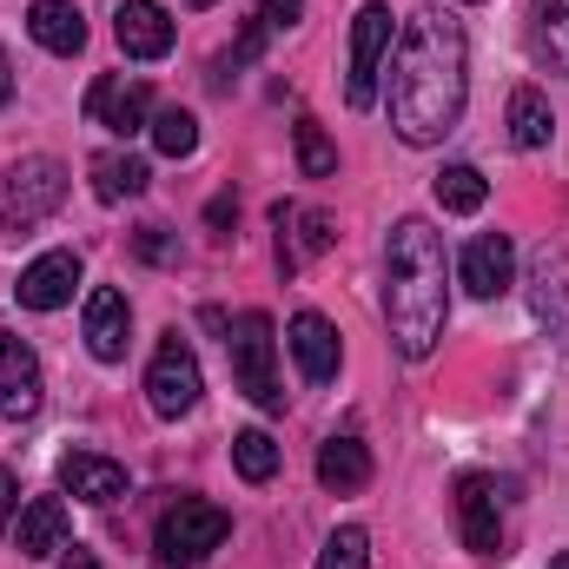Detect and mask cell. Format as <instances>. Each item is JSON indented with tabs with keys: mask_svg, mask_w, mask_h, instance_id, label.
<instances>
[{
	"mask_svg": "<svg viewBox=\"0 0 569 569\" xmlns=\"http://www.w3.org/2000/svg\"><path fill=\"white\" fill-rule=\"evenodd\" d=\"M87 120L107 127V133H120V140H133L140 127H152V93H146V80H127V73L93 80V93H87Z\"/></svg>",
	"mask_w": 569,
	"mask_h": 569,
	"instance_id": "obj_9",
	"label": "cell"
},
{
	"mask_svg": "<svg viewBox=\"0 0 569 569\" xmlns=\"http://www.w3.org/2000/svg\"><path fill=\"white\" fill-rule=\"evenodd\" d=\"M199 391H206V378H199L192 345H186L179 331H166L159 351H152V365H146V405H152L159 418H186V411L199 405Z\"/></svg>",
	"mask_w": 569,
	"mask_h": 569,
	"instance_id": "obj_7",
	"label": "cell"
},
{
	"mask_svg": "<svg viewBox=\"0 0 569 569\" xmlns=\"http://www.w3.org/2000/svg\"><path fill=\"white\" fill-rule=\"evenodd\" d=\"M7 100H13V60L0 53V107H7Z\"/></svg>",
	"mask_w": 569,
	"mask_h": 569,
	"instance_id": "obj_35",
	"label": "cell"
},
{
	"mask_svg": "<svg viewBox=\"0 0 569 569\" xmlns=\"http://www.w3.org/2000/svg\"><path fill=\"white\" fill-rule=\"evenodd\" d=\"M60 199H67V166H60V159L33 152V159L7 166V172H0V232H20V226L47 219Z\"/></svg>",
	"mask_w": 569,
	"mask_h": 569,
	"instance_id": "obj_5",
	"label": "cell"
},
{
	"mask_svg": "<svg viewBox=\"0 0 569 569\" xmlns=\"http://www.w3.org/2000/svg\"><path fill=\"white\" fill-rule=\"evenodd\" d=\"M385 53H391V7H385V0H365L358 20H351V73H345V100H351V113H371V107H378Z\"/></svg>",
	"mask_w": 569,
	"mask_h": 569,
	"instance_id": "obj_6",
	"label": "cell"
},
{
	"mask_svg": "<svg viewBox=\"0 0 569 569\" xmlns=\"http://www.w3.org/2000/svg\"><path fill=\"white\" fill-rule=\"evenodd\" d=\"M232 463H239L246 483H272V477H279V443H272L266 430H239V437H232Z\"/></svg>",
	"mask_w": 569,
	"mask_h": 569,
	"instance_id": "obj_26",
	"label": "cell"
},
{
	"mask_svg": "<svg viewBox=\"0 0 569 569\" xmlns=\"http://www.w3.org/2000/svg\"><path fill=\"white\" fill-rule=\"evenodd\" d=\"M463 7H483V0H463Z\"/></svg>",
	"mask_w": 569,
	"mask_h": 569,
	"instance_id": "obj_38",
	"label": "cell"
},
{
	"mask_svg": "<svg viewBox=\"0 0 569 569\" xmlns=\"http://www.w3.org/2000/svg\"><path fill=\"white\" fill-rule=\"evenodd\" d=\"M60 490H73L80 503H120L127 497V463H113L100 450H67L60 457Z\"/></svg>",
	"mask_w": 569,
	"mask_h": 569,
	"instance_id": "obj_13",
	"label": "cell"
},
{
	"mask_svg": "<svg viewBox=\"0 0 569 569\" xmlns=\"http://www.w3.org/2000/svg\"><path fill=\"white\" fill-rule=\"evenodd\" d=\"M113 33H120L127 60H166L172 53V13L159 0H127L120 20H113Z\"/></svg>",
	"mask_w": 569,
	"mask_h": 569,
	"instance_id": "obj_15",
	"label": "cell"
},
{
	"mask_svg": "<svg viewBox=\"0 0 569 569\" xmlns=\"http://www.w3.org/2000/svg\"><path fill=\"white\" fill-rule=\"evenodd\" d=\"M146 186H152V166H146L140 152H100V159H93V192H100L107 206L140 199Z\"/></svg>",
	"mask_w": 569,
	"mask_h": 569,
	"instance_id": "obj_23",
	"label": "cell"
},
{
	"mask_svg": "<svg viewBox=\"0 0 569 569\" xmlns=\"http://www.w3.org/2000/svg\"><path fill=\"white\" fill-rule=\"evenodd\" d=\"M284 345H291V358H298V371L311 378V385H331L338 378V325L325 318V311H298L291 318V331H284Z\"/></svg>",
	"mask_w": 569,
	"mask_h": 569,
	"instance_id": "obj_12",
	"label": "cell"
},
{
	"mask_svg": "<svg viewBox=\"0 0 569 569\" xmlns=\"http://www.w3.org/2000/svg\"><path fill=\"white\" fill-rule=\"evenodd\" d=\"M463 93H470V40L463 20H450L443 7H425L405 20L398 53H391V93L385 113L405 146H437L457 133L463 120Z\"/></svg>",
	"mask_w": 569,
	"mask_h": 569,
	"instance_id": "obj_1",
	"label": "cell"
},
{
	"mask_svg": "<svg viewBox=\"0 0 569 569\" xmlns=\"http://www.w3.org/2000/svg\"><path fill=\"white\" fill-rule=\"evenodd\" d=\"M298 13H305V0H259V20L266 27H291Z\"/></svg>",
	"mask_w": 569,
	"mask_h": 569,
	"instance_id": "obj_32",
	"label": "cell"
},
{
	"mask_svg": "<svg viewBox=\"0 0 569 569\" xmlns=\"http://www.w3.org/2000/svg\"><path fill=\"white\" fill-rule=\"evenodd\" d=\"M298 172L305 179H331L338 172V146H331V133L318 120H298Z\"/></svg>",
	"mask_w": 569,
	"mask_h": 569,
	"instance_id": "obj_27",
	"label": "cell"
},
{
	"mask_svg": "<svg viewBox=\"0 0 569 569\" xmlns=\"http://www.w3.org/2000/svg\"><path fill=\"white\" fill-rule=\"evenodd\" d=\"M550 569H569V550H563V557H557V563H550Z\"/></svg>",
	"mask_w": 569,
	"mask_h": 569,
	"instance_id": "obj_36",
	"label": "cell"
},
{
	"mask_svg": "<svg viewBox=\"0 0 569 569\" xmlns=\"http://www.w3.org/2000/svg\"><path fill=\"white\" fill-rule=\"evenodd\" d=\"M550 133H557L550 100H543L537 87H517V93H510V140L523 146V152H537V146H550Z\"/></svg>",
	"mask_w": 569,
	"mask_h": 569,
	"instance_id": "obj_24",
	"label": "cell"
},
{
	"mask_svg": "<svg viewBox=\"0 0 569 569\" xmlns=\"http://www.w3.org/2000/svg\"><path fill=\"white\" fill-rule=\"evenodd\" d=\"M127 331H133L127 291H113V284L87 291V351H93L100 365H120V358H127Z\"/></svg>",
	"mask_w": 569,
	"mask_h": 569,
	"instance_id": "obj_11",
	"label": "cell"
},
{
	"mask_svg": "<svg viewBox=\"0 0 569 569\" xmlns=\"http://www.w3.org/2000/svg\"><path fill=\"white\" fill-rule=\"evenodd\" d=\"M40 398H47V385H40V358H33V345L13 338V331H0V418L27 425V418L40 411Z\"/></svg>",
	"mask_w": 569,
	"mask_h": 569,
	"instance_id": "obj_10",
	"label": "cell"
},
{
	"mask_svg": "<svg viewBox=\"0 0 569 569\" xmlns=\"http://www.w3.org/2000/svg\"><path fill=\"white\" fill-rule=\"evenodd\" d=\"M27 33H33L47 53H60V60H73V53L87 47V20H80L73 0H33V7H27Z\"/></svg>",
	"mask_w": 569,
	"mask_h": 569,
	"instance_id": "obj_21",
	"label": "cell"
},
{
	"mask_svg": "<svg viewBox=\"0 0 569 569\" xmlns=\"http://www.w3.org/2000/svg\"><path fill=\"white\" fill-rule=\"evenodd\" d=\"M232 219H239V206H232V199H226V192H219V199H212V206H206V226H212V232H226V226H232Z\"/></svg>",
	"mask_w": 569,
	"mask_h": 569,
	"instance_id": "obj_34",
	"label": "cell"
},
{
	"mask_svg": "<svg viewBox=\"0 0 569 569\" xmlns=\"http://www.w3.org/2000/svg\"><path fill=\"white\" fill-rule=\"evenodd\" d=\"M457 530H463V550H477V557H497L503 550L490 477H457Z\"/></svg>",
	"mask_w": 569,
	"mask_h": 569,
	"instance_id": "obj_17",
	"label": "cell"
},
{
	"mask_svg": "<svg viewBox=\"0 0 569 569\" xmlns=\"http://www.w3.org/2000/svg\"><path fill=\"white\" fill-rule=\"evenodd\" d=\"M530 311L550 325V338L563 345V358H569V252L550 246V239L530 252Z\"/></svg>",
	"mask_w": 569,
	"mask_h": 569,
	"instance_id": "obj_8",
	"label": "cell"
},
{
	"mask_svg": "<svg viewBox=\"0 0 569 569\" xmlns=\"http://www.w3.org/2000/svg\"><path fill=\"white\" fill-rule=\"evenodd\" d=\"M20 510V483H13V470H0V537H7V517Z\"/></svg>",
	"mask_w": 569,
	"mask_h": 569,
	"instance_id": "obj_33",
	"label": "cell"
},
{
	"mask_svg": "<svg viewBox=\"0 0 569 569\" xmlns=\"http://www.w3.org/2000/svg\"><path fill=\"white\" fill-rule=\"evenodd\" d=\"M73 284H80V259L73 252H40L20 284H13V298L27 305V311H60L67 298H73Z\"/></svg>",
	"mask_w": 569,
	"mask_h": 569,
	"instance_id": "obj_16",
	"label": "cell"
},
{
	"mask_svg": "<svg viewBox=\"0 0 569 569\" xmlns=\"http://www.w3.org/2000/svg\"><path fill=\"white\" fill-rule=\"evenodd\" d=\"M266 33H272V27H266V20H252V27L239 33V47L226 53V67H246V60H259V53H266Z\"/></svg>",
	"mask_w": 569,
	"mask_h": 569,
	"instance_id": "obj_31",
	"label": "cell"
},
{
	"mask_svg": "<svg viewBox=\"0 0 569 569\" xmlns=\"http://www.w3.org/2000/svg\"><path fill=\"white\" fill-rule=\"evenodd\" d=\"M226 537H232V517H226L219 503L179 497V503L159 517V530H152V543H159V569H192V563H206V557H212Z\"/></svg>",
	"mask_w": 569,
	"mask_h": 569,
	"instance_id": "obj_4",
	"label": "cell"
},
{
	"mask_svg": "<svg viewBox=\"0 0 569 569\" xmlns=\"http://www.w3.org/2000/svg\"><path fill=\"white\" fill-rule=\"evenodd\" d=\"M463 284H470L477 298H503V291L517 284V246H510L503 232H477V239L463 246Z\"/></svg>",
	"mask_w": 569,
	"mask_h": 569,
	"instance_id": "obj_14",
	"label": "cell"
},
{
	"mask_svg": "<svg viewBox=\"0 0 569 569\" xmlns=\"http://www.w3.org/2000/svg\"><path fill=\"white\" fill-rule=\"evenodd\" d=\"M365 557H371V537H365L358 523H345V530H331V537H325L318 569H365Z\"/></svg>",
	"mask_w": 569,
	"mask_h": 569,
	"instance_id": "obj_29",
	"label": "cell"
},
{
	"mask_svg": "<svg viewBox=\"0 0 569 569\" xmlns=\"http://www.w3.org/2000/svg\"><path fill=\"white\" fill-rule=\"evenodd\" d=\"M483 199H490V186H483L477 166H443V172H437V206H443V212H477Z\"/></svg>",
	"mask_w": 569,
	"mask_h": 569,
	"instance_id": "obj_25",
	"label": "cell"
},
{
	"mask_svg": "<svg viewBox=\"0 0 569 569\" xmlns=\"http://www.w3.org/2000/svg\"><path fill=\"white\" fill-rule=\"evenodd\" d=\"M186 7H219V0H186Z\"/></svg>",
	"mask_w": 569,
	"mask_h": 569,
	"instance_id": "obj_37",
	"label": "cell"
},
{
	"mask_svg": "<svg viewBox=\"0 0 569 569\" xmlns=\"http://www.w3.org/2000/svg\"><path fill=\"white\" fill-rule=\"evenodd\" d=\"M272 226H279V272H284V279L298 272V259H318V252H331V219H325V212L272 206Z\"/></svg>",
	"mask_w": 569,
	"mask_h": 569,
	"instance_id": "obj_18",
	"label": "cell"
},
{
	"mask_svg": "<svg viewBox=\"0 0 569 569\" xmlns=\"http://www.w3.org/2000/svg\"><path fill=\"white\" fill-rule=\"evenodd\" d=\"M152 146H159L166 159H186V152L199 146V120H192L186 107H166V113H152Z\"/></svg>",
	"mask_w": 569,
	"mask_h": 569,
	"instance_id": "obj_28",
	"label": "cell"
},
{
	"mask_svg": "<svg viewBox=\"0 0 569 569\" xmlns=\"http://www.w3.org/2000/svg\"><path fill=\"white\" fill-rule=\"evenodd\" d=\"M523 40L543 73H569V0H530Z\"/></svg>",
	"mask_w": 569,
	"mask_h": 569,
	"instance_id": "obj_19",
	"label": "cell"
},
{
	"mask_svg": "<svg viewBox=\"0 0 569 569\" xmlns=\"http://www.w3.org/2000/svg\"><path fill=\"white\" fill-rule=\"evenodd\" d=\"M450 318V284H443V232L430 219H398L385 246V325L398 358H430Z\"/></svg>",
	"mask_w": 569,
	"mask_h": 569,
	"instance_id": "obj_2",
	"label": "cell"
},
{
	"mask_svg": "<svg viewBox=\"0 0 569 569\" xmlns=\"http://www.w3.org/2000/svg\"><path fill=\"white\" fill-rule=\"evenodd\" d=\"M140 259H146V266H172V259H179V246H172V232H166V226H146V232H140Z\"/></svg>",
	"mask_w": 569,
	"mask_h": 569,
	"instance_id": "obj_30",
	"label": "cell"
},
{
	"mask_svg": "<svg viewBox=\"0 0 569 569\" xmlns=\"http://www.w3.org/2000/svg\"><path fill=\"white\" fill-rule=\"evenodd\" d=\"M67 537H73V517H67L60 497H33V503L20 510V557L47 563L53 550H67Z\"/></svg>",
	"mask_w": 569,
	"mask_h": 569,
	"instance_id": "obj_20",
	"label": "cell"
},
{
	"mask_svg": "<svg viewBox=\"0 0 569 569\" xmlns=\"http://www.w3.org/2000/svg\"><path fill=\"white\" fill-rule=\"evenodd\" d=\"M318 483L338 490V497L365 490V483H371V450H365L358 437H325V443H318Z\"/></svg>",
	"mask_w": 569,
	"mask_h": 569,
	"instance_id": "obj_22",
	"label": "cell"
},
{
	"mask_svg": "<svg viewBox=\"0 0 569 569\" xmlns=\"http://www.w3.org/2000/svg\"><path fill=\"white\" fill-rule=\"evenodd\" d=\"M226 358H232V385L259 405V411H284L279 391V338H272V318L266 311H239V325L226 331Z\"/></svg>",
	"mask_w": 569,
	"mask_h": 569,
	"instance_id": "obj_3",
	"label": "cell"
}]
</instances>
